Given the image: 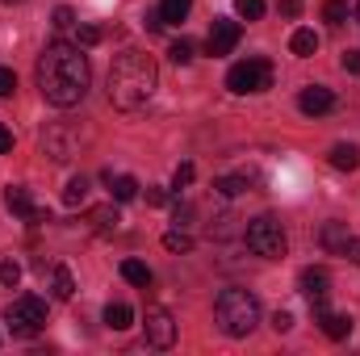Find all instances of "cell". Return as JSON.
I'll return each instance as SVG.
<instances>
[{
    "instance_id": "19",
    "label": "cell",
    "mask_w": 360,
    "mask_h": 356,
    "mask_svg": "<svg viewBox=\"0 0 360 356\" xmlns=\"http://www.w3.org/2000/svg\"><path fill=\"white\" fill-rule=\"evenodd\" d=\"M122 276H126L130 285H143V289L151 285V268L143 265V260H122Z\"/></svg>"
},
{
    "instance_id": "29",
    "label": "cell",
    "mask_w": 360,
    "mask_h": 356,
    "mask_svg": "<svg viewBox=\"0 0 360 356\" xmlns=\"http://www.w3.org/2000/svg\"><path fill=\"white\" fill-rule=\"evenodd\" d=\"M168 55H172V63H188V59H193V42H188V38H180V42L168 46Z\"/></svg>"
},
{
    "instance_id": "30",
    "label": "cell",
    "mask_w": 360,
    "mask_h": 356,
    "mask_svg": "<svg viewBox=\"0 0 360 356\" xmlns=\"http://www.w3.org/2000/svg\"><path fill=\"white\" fill-rule=\"evenodd\" d=\"M72 25H76V13H72L68 4H59V8H55V30H72Z\"/></svg>"
},
{
    "instance_id": "11",
    "label": "cell",
    "mask_w": 360,
    "mask_h": 356,
    "mask_svg": "<svg viewBox=\"0 0 360 356\" xmlns=\"http://www.w3.org/2000/svg\"><path fill=\"white\" fill-rule=\"evenodd\" d=\"M297 109H302V113H310V117L331 113V109H335V92L323 89V84H310V89H302V96H297Z\"/></svg>"
},
{
    "instance_id": "9",
    "label": "cell",
    "mask_w": 360,
    "mask_h": 356,
    "mask_svg": "<svg viewBox=\"0 0 360 356\" xmlns=\"http://www.w3.org/2000/svg\"><path fill=\"white\" fill-rule=\"evenodd\" d=\"M297 285H302V293H306L310 306H327V293H331V276H327V268H302Z\"/></svg>"
},
{
    "instance_id": "20",
    "label": "cell",
    "mask_w": 360,
    "mask_h": 356,
    "mask_svg": "<svg viewBox=\"0 0 360 356\" xmlns=\"http://www.w3.org/2000/svg\"><path fill=\"white\" fill-rule=\"evenodd\" d=\"M89 218H92V227H96V231H113V227L122 222V218H117V205H113V201H109V205H96Z\"/></svg>"
},
{
    "instance_id": "22",
    "label": "cell",
    "mask_w": 360,
    "mask_h": 356,
    "mask_svg": "<svg viewBox=\"0 0 360 356\" xmlns=\"http://www.w3.org/2000/svg\"><path fill=\"white\" fill-rule=\"evenodd\" d=\"M84 197H89V180L72 177V180H68V189H63V205H80Z\"/></svg>"
},
{
    "instance_id": "40",
    "label": "cell",
    "mask_w": 360,
    "mask_h": 356,
    "mask_svg": "<svg viewBox=\"0 0 360 356\" xmlns=\"http://www.w3.org/2000/svg\"><path fill=\"white\" fill-rule=\"evenodd\" d=\"M4 4H17V0H4Z\"/></svg>"
},
{
    "instance_id": "32",
    "label": "cell",
    "mask_w": 360,
    "mask_h": 356,
    "mask_svg": "<svg viewBox=\"0 0 360 356\" xmlns=\"http://www.w3.org/2000/svg\"><path fill=\"white\" fill-rule=\"evenodd\" d=\"M272 327H276V331L285 336V331L293 327V314H289V310H276V314H272Z\"/></svg>"
},
{
    "instance_id": "23",
    "label": "cell",
    "mask_w": 360,
    "mask_h": 356,
    "mask_svg": "<svg viewBox=\"0 0 360 356\" xmlns=\"http://www.w3.org/2000/svg\"><path fill=\"white\" fill-rule=\"evenodd\" d=\"M323 17H327L331 25H344V21H348V0H327V4H323Z\"/></svg>"
},
{
    "instance_id": "5",
    "label": "cell",
    "mask_w": 360,
    "mask_h": 356,
    "mask_svg": "<svg viewBox=\"0 0 360 356\" xmlns=\"http://www.w3.org/2000/svg\"><path fill=\"white\" fill-rule=\"evenodd\" d=\"M4 323H8L13 336H38V331L46 327V302L34 298V293H25V298H17V302L4 310Z\"/></svg>"
},
{
    "instance_id": "35",
    "label": "cell",
    "mask_w": 360,
    "mask_h": 356,
    "mask_svg": "<svg viewBox=\"0 0 360 356\" xmlns=\"http://www.w3.org/2000/svg\"><path fill=\"white\" fill-rule=\"evenodd\" d=\"M147 205H168V189H147Z\"/></svg>"
},
{
    "instance_id": "14",
    "label": "cell",
    "mask_w": 360,
    "mask_h": 356,
    "mask_svg": "<svg viewBox=\"0 0 360 356\" xmlns=\"http://www.w3.org/2000/svg\"><path fill=\"white\" fill-rule=\"evenodd\" d=\"M105 327H109V331H126V327H134V310H130L126 302H109V306H105Z\"/></svg>"
},
{
    "instance_id": "8",
    "label": "cell",
    "mask_w": 360,
    "mask_h": 356,
    "mask_svg": "<svg viewBox=\"0 0 360 356\" xmlns=\"http://www.w3.org/2000/svg\"><path fill=\"white\" fill-rule=\"evenodd\" d=\"M239 34H243L239 21H231V17H214L210 38H205V51H210L214 59H218V55H231V51L239 46Z\"/></svg>"
},
{
    "instance_id": "36",
    "label": "cell",
    "mask_w": 360,
    "mask_h": 356,
    "mask_svg": "<svg viewBox=\"0 0 360 356\" xmlns=\"http://www.w3.org/2000/svg\"><path fill=\"white\" fill-rule=\"evenodd\" d=\"M344 256H348V260L360 268V239H348V243H344Z\"/></svg>"
},
{
    "instance_id": "28",
    "label": "cell",
    "mask_w": 360,
    "mask_h": 356,
    "mask_svg": "<svg viewBox=\"0 0 360 356\" xmlns=\"http://www.w3.org/2000/svg\"><path fill=\"white\" fill-rule=\"evenodd\" d=\"M96 42H101L96 25H76V46H96Z\"/></svg>"
},
{
    "instance_id": "27",
    "label": "cell",
    "mask_w": 360,
    "mask_h": 356,
    "mask_svg": "<svg viewBox=\"0 0 360 356\" xmlns=\"http://www.w3.org/2000/svg\"><path fill=\"white\" fill-rule=\"evenodd\" d=\"M17 281H21V265H17V260H0V285L13 289Z\"/></svg>"
},
{
    "instance_id": "1",
    "label": "cell",
    "mask_w": 360,
    "mask_h": 356,
    "mask_svg": "<svg viewBox=\"0 0 360 356\" xmlns=\"http://www.w3.org/2000/svg\"><path fill=\"white\" fill-rule=\"evenodd\" d=\"M89 55L76 46V42H51L42 55H38V89L51 105L59 109H72L84 101L89 92Z\"/></svg>"
},
{
    "instance_id": "25",
    "label": "cell",
    "mask_w": 360,
    "mask_h": 356,
    "mask_svg": "<svg viewBox=\"0 0 360 356\" xmlns=\"http://www.w3.org/2000/svg\"><path fill=\"white\" fill-rule=\"evenodd\" d=\"M214 189H218L222 197H239V193L248 189V180H239V177H222V180H214Z\"/></svg>"
},
{
    "instance_id": "18",
    "label": "cell",
    "mask_w": 360,
    "mask_h": 356,
    "mask_svg": "<svg viewBox=\"0 0 360 356\" xmlns=\"http://www.w3.org/2000/svg\"><path fill=\"white\" fill-rule=\"evenodd\" d=\"M319 239H323L327 252H344V243H348V227H344V222H327Z\"/></svg>"
},
{
    "instance_id": "6",
    "label": "cell",
    "mask_w": 360,
    "mask_h": 356,
    "mask_svg": "<svg viewBox=\"0 0 360 356\" xmlns=\"http://www.w3.org/2000/svg\"><path fill=\"white\" fill-rule=\"evenodd\" d=\"M226 89L248 96V92H264L272 89V63L269 59H243L226 72Z\"/></svg>"
},
{
    "instance_id": "26",
    "label": "cell",
    "mask_w": 360,
    "mask_h": 356,
    "mask_svg": "<svg viewBox=\"0 0 360 356\" xmlns=\"http://www.w3.org/2000/svg\"><path fill=\"white\" fill-rule=\"evenodd\" d=\"M164 248H168V252H193V239H188L184 231H168V235H164Z\"/></svg>"
},
{
    "instance_id": "4",
    "label": "cell",
    "mask_w": 360,
    "mask_h": 356,
    "mask_svg": "<svg viewBox=\"0 0 360 356\" xmlns=\"http://www.w3.org/2000/svg\"><path fill=\"white\" fill-rule=\"evenodd\" d=\"M248 248H252L256 256H264V260H281V256L289 252V239H285L281 222L264 214V218H252V222H248Z\"/></svg>"
},
{
    "instance_id": "37",
    "label": "cell",
    "mask_w": 360,
    "mask_h": 356,
    "mask_svg": "<svg viewBox=\"0 0 360 356\" xmlns=\"http://www.w3.org/2000/svg\"><path fill=\"white\" fill-rule=\"evenodd\" d=\"M281 13H285V17H297V13H302V0H281Z\"/></svg>"
},
{
    "instance_id": "39",
    "label": "cell",
    "mask_w": 360,
    "mask_h": 356,
    "mask_svg": "<svg viewBox=\"0 0 360 356\" xmlns=\"http://www.w3.org/2000/svg\"><path fill=\"white\" fill-rule=\"evenodd\" d=\"M356 21H360V4H356Z\"/></svg>"
},
{
    "instance_id": "2",
    "label": "cell",
    "mask_w": 360,
    "mask_h": 356,
    "mask_svg": "<svg viewBox=\"0 0 360 356\" xmlns=\"http://www.w3.org/2000/svg\"><path fill=\"white\" fill-rule=\"evenodd\" d=\"M160 84V72H155V59L143 55V51H122L109 68V101L113 109H143L151 101V92Z\"/></svg>"
},
{
    "instance_id": "17",
    "label": "cell",
    "mask_w": 360,
    "mask_h": 356,
    "mask_svg": "<svg viewBox=\"0 0 360 356\" xmlns=\"http://www.w3.org/2000/svg\"><path fill=\"white\" fill-rule=\"evenodd\" d=\"M51 293H55L59 302H68V298L76 293V281H72V268L68 265H59L55 272H51Z\"/></svg>"
},
{
    "instance_id": "10",
    "label": "cell",
    "mask_w": 360,
    "mask_h": 356,
    "mask_svg": "<svg viewBox=\"0 0 360 356\" xmlns=\"http://www.w3.org/2000/svg\"><path fill=\"white\" fill-rule=\"evenodd\" d=\"M4 205H8L13 214L30 218V222H51V214H46V210H38V205L30 201V193H25L21 184H8V189H4Z\"/></svg>"
},
{
    "instance_id": "7",
    "label": "cell",
    "mask_w": 360,
    "mask_h": 356,
    "mask_svg": "<svg viewBox=\"0 0 360 356\" xmlns=\"http://www.w3.org/2000/svg\"><path fill=\"white\" fill-rule=\"evenodd\" d=\"M143 331H147V344H151V348H172V344H176V319H172L164 306H147Z\"/></svg>"
},
{
    "instance_id": "13",
    "label": "cell",
    "mask_w": 360,
    "mask_h": 356,
    "mask_svg": "<svg viewBox=\"0 0 360 356\" xmlns=\"http://www.w3.org/2000/svg\"><path fill=\"white\" fill-rule=\"evenodd\" d=\"M331 168L356 172L360 168V147H352V143H335V147H331Z\"/></svg>"
},
{
    "instance_id": "21",
    "label": "cell",
    "mask_w": 360,
    "mask_h": 356,
    "mask_svg": "<svg viewBox=\"0 0 360 356\" xmlns=\"http://www.w3.org/2000/svg\"><path fill=\"white\" fill-rule=\"evenodd\" d=\"M188 8H193V0H160V17H164V25H168V21H184Z\"/></svg>"
},
{
    "instance_id": "31",
    "label": "cell",
    "mask_w": 360,
    "mask_h": 356,
    "mask_svg": "<svg viewBox=\"0 0 360 356\" xmlns=\"http://www.w3.org/2000/svg\"><path fill=\"white\" fill-rule=\"evenodd\" d=\"M193 177H197V172H193V164H180L176 177H172V189H188V184H193Z\"/></svg>"
},
{
    "instance_id": "38",
    "label": "cell",
    "mask_w": 360,
    "mask_h": 356,
    "mask_svg": "<svg viewBox=\"0 0 360 356\" xmlns=\"http://www.w3.org/2000/svg\"><path fill=\"white\" fill-rule=\"evenodd\" d=\"M0 151H13V134H8L4 126H0Z\"/></svg>"
},
{
    "instance_id": "24",
    "label": "cell",
    "mask_w": 360,
    "mask_h": 356,
    "mask_svg": "<svg viewBox=\"0 0 360 356\" xmlns=\"http://www.w3.org/2000/svg\"><path fill=\"white\" fill-rule=\"evenodd\" d=\"M235 13L243 21H260L264 17V0H235Z\"/></svg>"
},
{
    "instance_id": "12",
    "label": "cell",
    "mask_w": 360,
    "mask_h": 356,
    "mask_svg": "<svg viewBox=\"0 0 360 356\" xmlns=\"http://www.w3.org/2000/svg\"><path fill=\"white\" fill-rule=\"evenodd\" d=\"M314 323H319L323 336H331V340H348V336H352V319H348V314H331L327 306H314Z\"/></svg>"
},
{
    "instance_id": "15",
    "label": "cell",
    "mask_w": 360,
    "mask_h": 356,
    "mask_svg": "<svg viewBox=\"0 0 360 356\" xmlns=\"http://www.w3.org/2000/svg\"><path fill=\"white\" fill-rule=\"evenodd\" d=\"M289 51H293L297 59H310V55L319 51V34H314V30H293V38H289Z\"/></svg>"
},
{
    "instance_id": "16",
    "label": "cell",
    "mask_w": 360,
    "mask_h": 356,
    "mask_svg": "<svg viewBox=\"0 0 360 356\" xmlns=\"http://www.w3.org/2000/svg\"><path fill=\"white\" fill-rule=\"evenodd\" d=\"M105 180H109L113 201H134V197H139V180L134 177H113V172H105Z\"/></svg>"
},
{
    "instance_id": "33",
    "label": "cell",
    "mask_w": 360,
    "mask_h": 356,
    "mask_svg": "<svg viewBox=\"0 0 360 356\" xmlns=\"http://www.w3.org/2000/svg\"><path fill=\"white\" fill-rule=\"evenodd\" d=\"M13 89H17V76H13L8 68H0V96H8Z\"/></svg>"
},
{
    "instance_id": "3",
    "label": "cell",
    "mask_w": 360,
    "mask_h": 356,
    "mask_svg": "<svg viewBox=\"0 0 360 356\" xmlns=\"http://www.w3.org/2000/svg\"><path fill=\"white\" fill-rule=\"evenodd\" d=\"M214 319H218V327H222L231 340H243V336H252L256 323H260V302H256V293H248V289H222L218 302H214Z\"/></svg>"
},
{
    "instance_id": "34",
    "label": "cell",
    "mask_w": 360,
    "mask_h": 356,
    "mask_svg": "<svg viewBox=\"0 0 360 356\" xmlns=\"http://www.w3.org/2000/svg\"><path fill=\"white\" fill-rule=\"evenodd\" d=\"M344 72L360 76V51H344Z\"/></svg>"
}]
</instances>
